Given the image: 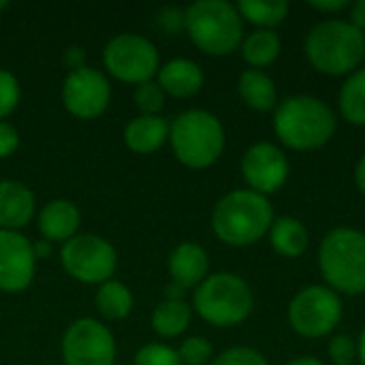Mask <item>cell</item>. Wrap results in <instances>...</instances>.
Here are the masks:
<instances>
[{
	"instance_id": "cell-1",
	"label": "cell",
	"mask_w": 365,
	"mask_h": 365,
	"mask_svg": "<svg viewBox=\"0 0 365 365\" xmlns=\"http://www.w3.org/2000/svg\"><path fill=\"white\" fill-rule=\"evenodd\" d=\"M274 225V210L265 195L255 190H233L218 201L212 227L218 240L229 246L257 244Z\"/></svg>"
},
{
	"instance_id": "cell-2",
	"label": "cell",
	"mask_w": 365,
	"mask_h": 365,
	"mask_svg": "<svg viewBox=\"0 0 365 365\" xmlns=\"http://www.w3.org/2000/svg\"><path fill=\"white\" fill-rule=\"evenodd\" d=\"M274 130L293 150H317L334 137L336 118L317 96H289L276 107Z\"/></svg>"
},
{
	"instance_id": "cell-3",
	"label": "cell",
	"mask_w": 365,
	"mask_h": 365,
	"mask_svg": "<svg viewBox=\"0 0 365 365\" xmlns=\"http://www.w3.org/2000/svg\"><path fill=\"white\" fill-rule=\"evenodd\" d=\"M306 56L325 75L355 73L365 58V34L351 21H321L306 36Z\"/></svg>"
},
{
	"instance_id": "cell-4",
	"label": "cell",
	"mask_w": 365,
	"mask_h": 365,
	"mask_svg": "<svg viewBox=\"0 0 365 365\" xmlns=\"http://www.w3.org/2000/svg\"><path fill=\"white\" fill-rule=\"evenodd\" d=\"M319 265L331 291L359 295L365 291V235L357 229H334L319 250Z\"/></svg>"
},
{
	"instance_id": "cell-5",
	"label": "cell",
	"mask_w": 365,
	"mask_h": 365,
	"mask_svg": "<svg viewBox=\"0 0 365 365\" xmlns=\"http://www.w3.org/2000/svg\"><path fill=\"white\" fill-rule=\"evenodd\" d=\"M184 15L192 43L210 56H227L242 43V15L227 0H197Z\"/></svg>"
},
{
	"instance_id": "cell-6",
	"label": "cell",
	"mask_w": 365,
	"mask_h": 365,
	"mask_svg": "<svg viewBox=\"0 0 365 365\" xmlns=\"http://www.w3.org/2000/svg\"><path fill=\"white\" fill-rule=\"evenodd\" d=\"M169 133L175 156L190 169L214 165L225 150V128L220 120L201 109L178 115Z\"/></svg>"
},
{
	"instance_id": "cell-7",
	"label": "cell",
	"mask_w": 365,
	"mask_h": 365,
	"mask_svg": "<svg viewBox=\"0 0 365 365\" xmlns=\"http://www.w3.org/2000/svg\"><path fill=\"white\" fill-rule=\"evenodd\" d=\"M255 299L250 287L235 274H214L195 291V310L214 327H233L246 321Z\"/></svg>"
},
{
	"instance_id": "cell-8",
	"label": "cell",
	"mask_w": 365,
	"mask_h": 365,
	"mask_svg": "<svg viewBox=\"0 0 365 365\" xmlns=\"http://www.w3.org/2000/svg\"><path fill=\"white\" fill-rule=\"evenodd\" d=\"M342 319V302L329 287H306L289 306V323L304 338H323Z\"/></svg>"
},
{
	"instance_id": "cell-9",
	"label": "cell",
	"mask_w": 365,
	"mask_h": 365,
	"mask_svg": "<svg viewBox=\"0 0 365 365\" xmlns=\"http://www.w3.org/2000/svg\"><path fill=\"white\" fill-rule=\"evenodd\" d=\"M64 269L81 282L105 284L115 269L113 246L98 235H77L64 242L60 252Z\"/></svg>"
},
{
	"instance_id": "cell-10",
	"label": "cell",
	"mask_w": 365,
	"mask_h": 365,
	"mask_svg": "<svg viewBox=\"0 0 365 365\" xmlns=\"http://www.w3.org/2000/svg\"><path fill=\"white\" fill-rule=\"evenodd\" d=\"M107 71L126 83H145L158 71L156 47L137 34H120L105 47Z\"/></svg>"
},
{
	"instance_id": "cell-11",
	"label": "cell",
	"mask_w": 365,
	"mask_h": 365,
	"mask_svg": "<svg viewBox=\"0 0 365 365\" xmlns=\"http://www.w3.org/2000/svg\"><path fill=\"white\" fill-rule=\"evenodd\" d=\"M66 365H113L115 342L111 331L94 319H81L68 327L62 340Z\"/></svg>"
},
{
	"instance_id": "cell-12",
	"label": "cell",
	"mask_w": 365,
	"mask_h": 365,
	"mask_svg": "<svg viewBox=\"0 0 365 365\" xmlns=\"http://www.w3.org/2000/svg\"><path fill=\"white\" fill-rule=\"evenodd\" d=\"M109 96H111L109 81L105 79L103 73L94 68L77 66L64 79L62 101L66 109L77 118L88 120V118L101 115L109 105Z\"/></svg>"
},
{
	"instance_id": "cell-13",
	"label": "cell",
	"mask_w": 365,
	"mask_h": 365,
	"mask_svg": "<svg viewBox=\"0 0 365 365\" xmlns=\"http://www.w3.org/2000/svg\"><path fill=\"white\" fill-rule=\"evenodd\" d=\"M242 175L259 195L276 192L289 178V160L274 143H255L242 158Z\"/></svg>"
},
{
	"instance_id": "cell-14",
	"label": "cell",
	"mask_w": 365,
	"mask_h": 365,
	"mask_svg": "<svg viewBox=\"0 0 365 365\" xmlns=\"http://www.w3.org/2000/svg\"><path fill=\"white\" fill-rule=\"evenodd\" d=\"M32 244L17 231L0 229V291H24L34 276Z\"/></svg>"
},
{
	"instance_id": "cell-15",
	"label": "cell",
	"mask_w": 365,
	"mask_h": 365,
	"mask_svg": "<svg viewBox=\"0 0 365 365\" xmlns=\"http://www.w3.org/2000/svg\"><path fill=\"white\" fill-rule=\"evenodd\" d=\"M34 216V195L19 182H0V229L17 231Z\"/></svg>"
},
{
	"instance_id": "cell-16",
	"label": "cell",
	"mask_w": 365,
	"mask_h": 365,
	"mask_svg": "<svg viewBox=\"0 0 365 365\" xmlns=\"http://www.w3.org/2000/svg\"><path fill=\"white\" fill-rule=\"evenodd\" d=\"M207 267H210L207 252L197 244H180L169 259V272L173 284L184 291L201 284L205 280Z\"/></svg>"
},
{
	"instance_id": "cell-17",
	"label": "cell",
	"mask_w": 365,
	"mask_h": 365,
	"mask_svg": "<svg viewBox=\"0 0 365 365\" xmlns=\"http://www.w3.org/2000/svg\"><path fill=\"white\" fill-rule=\"evenodd\" d=\"M158 86L163 88V92H169L171 96L186 98L201 90L203 71L192 60L175 58L158 71Z\"/></svg>"
},
{
	"instance_id": "cell-18",
	"label": "cell",
	"mask_w": 365,
	"mask_h": 365,
	"mask_svg": "<svg viewBox=\"0 0 365 365\" xmlns=\"http://www.w3.org/2000/svg\"><path fill=\"white\" fill-rule=\"evenodd\" d=\"M79 227V210L64 199L47 203L38 214V229L47 242H68Z\"/></svg>"
},
{
	"instance_id": "cell-19",
	"label": "cell",
	"mask_w": 365,
	"mask_h": 365,
	"mask_svg": "<svg viewBox=\"0 0 365 365\" xmlns=\"http://www.w3.org/2000/svg\"><path fill=\"white\" fill-rule=\"evenodd\" d=\"M167 137H169V124L160 115H139L124 130L126 145L137 154H150L158 150Z\"/></svg>"
},
{
	"instance_id": "cell-20",
	"label": "cell",
	"mask_w": 365,
	"mask_h": 365,
	"mask_svg": "<svg viewBox=\"0 0 365 365\" xmlns=\"http://www.w3.org/2000/svg\"><path fill=\"white\" fill-rule=\"evenodd\" d=\"M269 237H272V246L278 255L287 257V259H295L299 255L306 252L310 235L308 229L291 216H282L278 220H274L272 229H269Z\"/></svg>"
},
{
	"instance_id": "cell-21",
	"label": "cell",
	"mask_w": 365,
	"mask_h": 365,
	"mask_svg": "<svg viewBox=\"0 0 365 365\" xmlns=\"http://www.w3.org/2000/svg\"><path fill=\"white\" fill-rule=\"evenodd\" d=\"M237 88H240V96L244 98V103L257 111H269L278 103V94H276V86L272 77L259 68L244 71Z\"/></svg>"
},
{
	"instance_id": "cell-22",
	"label": "cell",
	"mask_w": 365,
	"mask_h": 365,
	"mask_svg": "<svg viewBox=\"0 0 365 365\" xmlns=\"http://www.w3.org/2000/svg\"><path fill=\"white\" fill-rule=\"evenodd\" d=\"M192 310L190 306L182 299V302H163L154 314H152V327L158 336L163 338H173L186 331L188 323H190Z\"/></svg>"
},
{
	"instance_id": "cell-23",
	"label": "cell",
	"mask_w": 365,
	"mask_h": 365,
	"mask_svg": "<svg viewBox=\"0 0 365 365\" xmlns=\"http://www.w3.org/2000/svg\"><path fill=\"white\" fill-rule=\"evenodd\" d=\"M340 111L346 122L365 126V68L351 73L340 90Z\"/></svg>"
},
{
	"instance_id": "cell-24",
	"label": "cell",
	"mask_w": 365,
	"mask_h": 365,
	"mask_svg": "<svg viewBox=\"0 0 365 365\" xmlns=\"http://www.w3.org/2000/svg\"><path fill=\"white\" fill-rule=\"evenodd\" d=\"M280 53V36L274 30H257L242 43V56L248 64L261 68L272 64Z\"/></svg>"
},
{
	"instance_id": "cell-25",
	"label": "cell",
	"mask_w": 365,
	"mask_h": 365,
	"mask_svg": "<svg viewBox=\"0 0 365 365\" xmlns=\"http://www.w3.org/2000/svg\"><path fill=\"white\" fill-rule=\"evenodd\" d=\"M237 11L244 19H248L255 26H261L263 30H272L274 26L282 24L287 13H289V4L284 0H242L237 4Z\"/></svg>"
},
{
	"instance_id": "cell-26",
	"label": "cell",
	"mask_w": 365,
	"mask_h": 365,
	"mask_svg": "<svg viewBox=\"0 0 365 365\" xmlns=\"http://www.w3.org/2000/svg\"><path fill=\"white\" fill-rule=\"evenodd\" d=\"M96 306H98V312L105 319L118 321V319H124L130 312L133 295H130V291L122 282L107 280L98 289V293H96Z\"/></svg>"
},
{
	"instance_id": "cell-27",
	"label": "cell",
	"mask_w": 365,
	"mask_h": 365,
	"mask_svg": "<svg viewBox=\"0 0 365 365\" xmlns=\"http://www.w3.org/2000/svg\"><path fill=\"white\" fill-rule=\"evenodd\" d=\"M135 103L143 111V115H156L165 105V92L154 81L139 83L135 90Z\"/></svg>"
},
{
	"instance_id": "cell-28",
	"label": "cell",
	"mask_w": 365,
	"mask_h": 365,
	"mask_svg": "<svg viewBox=\"0 0 365 365\" xmlns=\"http://www.w3.org/2000/svg\"><path fill=\"white\" fill-rule=\"evenodd\" d=\"M135 365H184L178 351L165 346V344H148L143 346L137 357Z\"/></svg>"
},
{
	"instance_id": "cell-29",
	"label": "cell",
	"mask_w": 365,
	"mask_h": 365,
	"mask_svg": "<svg viewBox=\"0 0 365 365\" xmlns=\"http://www.w3.org/2000/svg\"><path fill=\"white\" fill-rule=\"evenodd\" d=\"M178 355L184 365H205L212 357V344L205 338L195 336L182 342Z\"/></svg>"
},
{
	"instance_id": "cell-30",
	"label": "cell",
	"mask_w": 365,
	"mask_h": 365,
	"mask_svg": "<svg viewBox=\"0 0 365 365\" xmlns=\"http://www.w3.org/2000/svg\"><path fill=\"white\" fill-rule=\"evenodd\" d=\"M212 365H267V361L259 351L237 346V349H229L222 355H218Z\"/></svg>"
},
{
	"instance_id": "cell-31",
	"label": "cell",
	"mask_w": 365,
	"mask_h": 365,
	"mask_svg": "<svg viewBox=\"0 0 365 365\" xmlns=\"http://www.w3.org/2000/svg\"><path fill=\"white\" fill-rule=\"evenodd\" d=\"M19 101V83L9 71H0V120L6 118Z\"/></svg>"
},
{
	"instance_id": "cell-32",
	"label": "cell",
	"mask_w": 365,
	"mask_h": 365,
	"mask_svg": "<svg viewBox=\"0 0 365 365\" xmlns=\"http://www.w3.org/2000/svg\"><path fill=\"white\" fill-rule=\"evenodd\" d=\"M329 357L336 365H353L357 357V344L349 336H336L329 342Z\"/></svg>"
},
{
	"instance_id": "cell-33",
	"label": "cell",
	"mask_w": 365,
	"mask_h": 365,
	"mask_svg": "<svg viewBox=\"0 0 365 365\" xmlns=\"http://www.w3.org/2000/svg\"><path fill=\"white\" fill-rule=\"evenodd\" d=\"M156 21H158V26H160L165 32H169V34H178L180 30L186 28V15H184V11H180V9H175V6H165V9L156 15Z\"/></svg>"
},
{
	"instance_id": "cell-34",
	"label": "cell",
	"mask_w": 365,
	"mask_h": 365,
	"mask_svg": "<svg viewBox=\"0 0 365 365\" xmlns=\"http://www.w3.org/2000/svg\"><path fill=\"white\" fill-rule=\"evenodd\" d=\"M17 143H19V135H17V130H15L11 124L0 122V158L11 156V154L15 152Z\"/></svg>"
},
{
	"instance_id": "cell-35",
	"label": "cell",
	"mask_w": 365,
	"mask_h": 365,
	"mask_svg": "<svg viewBox=\"0 0 365 365\" xmlns=\"http://www.w3.org/2000/svg\"><path fill=\"white\" fill-rule=\"evenodd\" d=\"M310 6L317 9V11H321V13H338L342 9L351 6V2H346V0H327V2L317 0V2H310Z\"/></svg>"
},
{
	"instance_id": "cell-36",
	"label": "cell",
	"mask_w": 365,
	"mask_h": 365,
	"mask_svg": "<svg viewBox=\"0 0 365 365\" xmlns=\"http://www.w3.org/2000/svg\"><path fill=\"white\" fill-rule=\"evenodd\" d=\"M351 24L365 32V0H359L351 6Z\"/></svg>"
},
{
	"instance_id": "cell-37",
	"label": "cell",
	"mask_w": 365,
	"mask_h": 365,
	"mask_svg": "<svg viewBox=\"0 0 365 365\" xmlns=\"http://www.w3.org/2000/svg\"><path fill=\"white\" fill-rule=\"evenodd\" d=\"M32 250H34V259H45V257H49V252H51V242L41 240V242H36V244L32 246Z\"/></svg>"
},
{
	"instance_id": "cell-38",
	"label": "cell",
	"mask_w": 365,
	"mask_h": 365,
	"mask_svg": "<svg viewBox=\"0 0 365 365\" xmlns=\"http://www.w3.org/2000/svg\"><path fill=\"white\" fill-rule=\"evenodd\" d=\"M355 182H357V188L365 195V154L361 156L359 165H357V171H355Z\"/></svg>"
},
{
	"instance_id": "cell-39",
	"label": "cell",
	"mask_w": 365,
	"mask_h": 365,
	"mask_svg": "<svg viewBox=\"0 0 365 365\" xmlns=\"http://www.w3.org/2000/svg\"><path fill=\"white\" fill-rule=\"evenodd\" d=\"M287 365H323V361H319L317 357H299V359H293Z\"/></svg>"
},
{
	"instance_id": "cell-40",
	"label": "cell",
	"mask_w": 365,
	"mask_h": 365,
	"mask_svg": "<svg viewBox=\"0 0 365 365\" xmlns=\"http://www.w3.org/2000/svg\"><path fill=\"white\" fill-rule=\"evenodd\" d=\"M357 357H359L361 365H365V329L361 331V336H359V342H357Z\"/></svg>"
},
{
	"instance_id": "cell-41",
	"label": "cell",
	"mask_w": 365,
	"mask_h": 365,
	"mask_svg": "<svg viewBox=\"0 0 365 365\" xmlns=\"http://www.w3.org/2000/svg\"><path fill=\"white\" fill-rule=\"evenodd\" d=\"M4 6H6V2H4V0H0V11H2Z\"/></svg>"
},
{
	"instance_id": "cell-42",
	"label": "cell",
	"mask_w": 365,
	"mask_h": 365,
	"mask_svg": "<svg viewBox=\"0 0 365 365\" xmlns=\"http://www.w3.org/2000/svg\"><path fill=\"white\" fill-rule=\"evenodd\" d=\"M113 365H115V364H113Z\"/></svg>"
}]
</instances>
